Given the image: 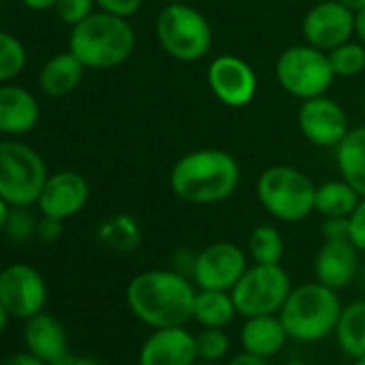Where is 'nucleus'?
Here are the masks:
<instances>
[{"mask_svg":"<svg viewBox=\"0 0 365 365\" xmlns=\"http://www.w3.org/2000/svg\"><path fill=\"white\" fill-rule=\"evenodd\" d=\"M286 365H307V363H305L303 359H299V356H294V359H290V361H288Z\"/></svg>","mask_w":365,"mask_h":365,"instance_id":"obj_46","label":"nucleus"},{"mask_svg":"<svg viewBox=\"0 0 365 365\" xmlns=\"http://www.w3.org/2000/svg\"><path fill=\"white\" fill-rule=\"evenodd\" d=\"M301 33L305 43L331 52L354 37V11L337 0H320L305 14Z\"/></svg>","mask_w":365,"mask_h":365,"instance_id":"obj_12","label":"nucleus"},{"mask_svg":"<svg viewBox=\"0 0 365 365\" xmlns=\"http://www.w3.org/2000/svg\"><path fill=\"white\" fill-rule=\"evenodd\" d=\"M354 37L359 43L365 46V7L354 11Z\"/></svg>","mask_w":365,"mask_h":365,"instance_id":"obj_41","label":"nucleus"},{"mask_svg":"<svg viewBox=\"0 0 365 365\" xmlns=\"http://www.w3.org/2000/svg\"><path fill=\"white\" fill-rule=\"evenodd\" d=\"M88 196H91L88 180L80 172L61 170L48 176L35 207L39 209L41 215L65 222L78 215L86 207Z\"/></svg>","mask_w":365,"mask_h":365,"instance_id":"obj_15","label":"nucleus"},{"mask_svg":"<svg viewBox=\"0 0 365 365\" xmlns=\"http://www.w3.org/2000/svg\"><path fill=\"white\" fill-rule=\"evenodd\" d=\"M0 365H3V361H0Z\"/></svg>","mask_w":365,"mask_h":365,"instance_id":"obj_50","label":"nucleus"},{"mask_svg":"<svg viewBox=\"0 0 365 365\" xmlns=\"http://www.w3.org/2000/svg\"><path fill=\"white\" fill-rule=\"evenodd\" d=\"M207 82L211 93L228 108H243L256 97L258 78L247 61L235 54H222L211 61Z\"/></svg>","mask_w":365,"mask_h":365,"instance_id":"obj_14","label":"nucleus"},{"mask_svg":"<svg viewBox=\"0 0 365 365\" xmlns=\"http://www.w3.org/2000/svg\"><path fill=\"white\" fill-rule=\"evenodd\" d=\"M63 235V220H56V217H48V215H41L39 217V224H37V239L46 241V243H54L58 241Z\"/></svg>","mask_w":365,"mask_h":365,"instance_id":"obj_36","label":"nucleus"},{"mask_svg":"<svg viewBox=\"0 0 365 365\" xmlns=\"http://www.w3.org/2000/svg\"><path fill=\"white\" fill-rule=\"evenodd\" d=\"M290 277L279 264H256L247 267L241 279L230 290L237 314L243 318L279 314L282 305L290 294Z\"/></svg>","mask_w":365,"mask_h":365,"instance_id":"obj_9","label":"nucleus"},{"mask_svg":"<svg viewBox=\"0 0 365 365\" xmlns=\"http://www.w3.org/2000/svg\"><path fill=\"white\" fill-rule=\"evenodd\" d=\"M194 365H215V363H209V361H200V359H198V361H196Z\"/></svg>","mask_w":365,"mask_h":365,"instance_id":"obj_48","label":"nucleus"},{"mask_svg":"<svg viewBox=\"0 0 365 365\" xmlns=\"http://www.w3.org/2000/svg\"><path fill=\"white\" fill-rule=\"evenodd\" d=\"M237 316L230 290H198L194 301V320L209 329H226Z\"/></svg>","mask_w":365,"mask_h":365,"instance_id":"obj_24","label":"nucleus"},{"mask_svg":"<svg viewBox=\"0 0 365 365\" xmlns=\"http://www.w3.org/2000/svg\"><path fill=\"white\" fill-rule=\"evenodd\" d=\"M333 333L339 350L346 356H350L352 361L365 356V299L352 301L346 307H341Z\"/></svg>","mask_w":365,"mask_h":365,"instance_id":"obj_23","label":"nucleus"},{"mask_svg":"<svg viewBox=\"0 0 365 365\" xmlns=\"http://www.w3.org/2000/svg\"><path fill=\"white\" fill-rule=\"evenodd\" d=\"M196 292L190 277L174 269H150L127 284L125 297L140 322L150 329H163L185 327L194 318Z\"/></svg>","mask_w":365,"mask_h":365,"instance_id":"obj_1","label":"nucleus"},{"mask_svg":"<svg viewBox=\"0 0 365 365\" xmlns=\"http://www.w3.org/2000/svg\"><path fill=\"white\" fill-rule=\"evenodd\" d=\"M320 232L324 241H350L348 217H324Z\"/></svg>","mask_w":365,"mask_h":365,"instance_id":"obj_35","label":"nucleus"},{"mask_svg":"<svg viewBox=\"0 0 365 365\" xmlns=\"http://www.w3.org/2000/svg\"><path fill=\"white\" fill-rule=\"evenodd\" d=\"M250 256L256 264H279L284 239L275 226H256L250 235Z\"/></svg>","mask_w":365,"mask_h":365,"instance_id":"obj_27","label":"nucleus"},{"mask_svg":"<svg viewBox=\"0 0 365 365\" xmlns=\"http://www.w3.org/2000/svg\"><path fill=\"white\" fill-rule=\"evenodd\" d=\"M275 78L288 95L305 101L324 95L333 84L335 73L327 52L309 43H301L290 46L279 54L275 63Z\"/></svg>","mask_w":365,"mask_h":365,"instance_id":"obj_8","label":"nucleus"},{"mask_svg":"<svg viewBox=\"0 0 365 365\" xmlns=\"http://www.w3.org/2000/svg\"><path fill=\"white\" fill-rule=\"evenodd\" d=\"M348 230H350V241L352 245L365 254V198L359 200L356 209L348 217Z\"/></svg>","mask_w":365,"mask_h":365,"instance_id":"obj_33","label":"nucleus"},{"mask_svg":"<svg viewBox=\"0 0 365 365\" xmlns=\"http://www.w3.org/2000/svg\"><path fill=\"white\" fill-rule=\"evenodd\" d=\"M165 3H187V0H165Z\"/></svg>","mask_w":365,"mask_h":365,"instance_id":"obj_49","label":"nucleus"},{"mask_svg":"<svg viewBox=\"0 0 365 365\" xmlns=\"http://www.w3.org/2000/svg\"><path fill=\"white\" fill-rule=\"evenodd\" d=\"M155 35L161 50L180 63L202 61L213 46L209 20L187 3H168L157 16Z\"/></svg>","mask_w":365,"mask_h":365,"instance_id":"obj_5","label":"nucleus"},{"mask_svg":"<svg viewBox=\"0 0 365 365\" xmlns=\"http://www.w3.org/2000/svg\"><path fill=\"white\" fill-rule=\"evenodd\" d=\"M24 344H26L29 352L37 354L48 365H54L63 356L69 354L67 331H65L63 322L48 312H39V314L26 318Z\"/></svg>","mask_w":365,"mask_h":365,"instance_id":"obj_19","label":"nucleus"},{"mask_svg":"<svg viewBox=\"0 0 365 365\" xmlns=\"http://www.w3.org/2000/svg\"><path fill=\"white\" fill-rule=\"evenodd\" d=\"M54 365H101L97 359H93V356H80V354H67V356H63L58 363H54Z\"/></svg>","mask_w":365,"mask_h":365,"instance_id":"obj_40","label":"nucleus"},{"mask_svg":"<svg viewBox=\"0 0 365 365\" xmlns=\"http://www.w3.org/2000/svg\"><path fill=\"white\" fill-rule=\"evenodd\" d=\"M335 163L341 178L365 198V125L350 129L335 146Z\"/></svg>","mask_w":365,"mask_h":365,"instance_id":"obj_22","label":"nucleus"},{"mask_svg":"<svg viewBox=\"0 0 365 365\" xmlns=\"http://www.w3.org/2000/svg\"><path fill=\"white\" fill-rule=\"evenodd\" d=\"M97 239L106 247L127 254V252L138 250V245L142 243V230H140V224L135 222V217H131L127 213H118L99 224Z\"/></svg>","mask_w":365,"mask_h":365,"instance_id":"obj_26","label":"nucleus"},{"mask_svg":"<svg viewBox=\"0 0 365 365\" xmlns=\"http://www.w3.org/2000/svg\"><path fill=\"white\" fill-rule=\"evenodd\" d=\"M20 3L31 11H48V9H54L56 0H20Z\"/></svg>","mask_w":365,"mask_h":365,"instance_id":"obj_42","label":"nucleus"},{"mask_svg":"<svg viewBox=\"0 0 365 365\" xmlns=\"http://www.w3.org/2000/svg\"><path fill=\"white\" fill-rule=\"evenodd\" d=\"M144 0H95V5L99 11L118 16V18H131L142 9Z\"/></svg>","mask_w":365,"mask_h":365,"instance_id":"obj_34","label":"nucleus"},{"mask_svg":"<svg viewBox=\"0 0 365 365\" xmlns=\"http://www.w3.org/2000/svg\"><path fill=\"white\" fill-rule=\"evenodd\" d=\"M198 361L196 335L185 327L155 329L142 344L140 365H194Z\"/></svg>","mask_w":365,"mask_h":365,"instance_id":"obj_16","label":"nucleus"},{"mask_svg":"<svg viewBox=\"0 0 365 365\" xmlns=\"http://www.w3.org/2000/svg\"><path fill=\"white\" fill-rule=\"evenodd\" d=\"M37 224L39 217H35L31 207H14L9 222L5 226V235L16 243H26L33 237H37Z\"/></svg>","mask_w":365,"mask_h":365,"instance_id":"obj_31","label":"nucleus"},{"mask_svg":"<svg viewBox=\"0 0 365 365\" xmlns=\"http://www.w3.org/2000/svg\"><path fill=\"white\" fill-rule=\"evenodd\" d=\"M84 71L86 67L67 50L43 63L37 76V84L48 97H67L82 84Z\"/></svg>","mask_w":365,"mask_h":365,"instance_id":"obj_21","label":"nucleus"},{"mask_svg":"<svg viewBox=\"0 0 365 365\" xmlns=\"http://www.w3.org/2000/svg\"><path fill=\"white\" fill-rule=\"evenodd\" d=\"M50 172L37 148L22 140H0V198L11 207H33Z\"/></svg>","mask_w":365,"mask_h":365,"instance_id":"obj_7","label":"nucleus"},{"mask_svg":"<svg viewBox=\"0 0 365 365\" xmlns=\"http://www.w3.org/2000/svg\"><path fill=\"white\" fill-rule=\"evenodd\" d=\"M352 365H365V356H359V359H354V363Z\"/></svg>","mask_w":365,"mask_h":365,"instance_id":"obj_47","label":"nucleus"},{"mask_svg":"<svg viewBox=\"0 0 365 365\" xmlns=\"http://www.w3.org/2000/svg\"><path fill=\"white\" fill-rule=\"evenodd\" d=\"M0 303L11 318L26 320L46 309V277L31 264L16 262L0 271Z\"/></svg>","mask_w":365,"mask_h":365,"instance_id":"obj_10","label":"nucleus"},{"mask_svg":"<svg viewBox=\"0 0 365 365\" xmlns=\"http://www.w3.org/2000/svg\"><path fill=\"white\" fill-rule=\"evenodd\" d=\"M135 48V31L127 18L95 11L71 26L69 52L86 69H112L123 65Z\"/></svg>","mask_w":365,"mask_h":365,"instance_id":"obj_3","label":"nucleus"},{"mask_svg":"<svg viewBox=\"0 0 365 365\" xmlns=\"http://www.w3.org/2000/svg\"><path fill=\"white\" fill-rule=\"evenodd\" d=\"M288 339V333L284 329V322L279 314H267V316H252L245 318L241 327V346L243 350L260 356H275Z\"/></svg>","mask_w":365,"mask_h":365,"instance_id":"obj_20","label":"nucleus"},{"mask_svg":"<svg viewBox=\"0 0 365 365\" xmlns=\"http://www.w3.org/2000/svg\"><path fill=\"white\" fill-rule=\"evenodd\" d=\"M228 365H273V363H271V359H267V356L252 354V352L243 350V352L235 354V356L228 361Z\"/></svg>","mask_w":365,"mask_h":365,"instance_id":"obj_38","label":"nucleus"},{"mask_svg":"<svg viewBox=\"0 0 365 365\" xmlns=\"http://www.w3.org/2000/svg\"><path fill=\"white\" fill-rule=\"evenodd\" d=\"M341 314L339 297L333 288L309 282L290 290L279 309L288 337L297 341H320L335 331Z\"/></svg>","mask_w":365,"mask_h":365,"instance_id":"obj_4","label":"nucleus"},{"mask_svg":"<svg viewBox=\"0 0 365 365\" xmlns=\"http://www.w3.org/2000/svg\"><path fill=\"white\" fill-rule=\"evenodd\" d=\"M245 269V252L237 243L217 241L198 252L192 279L202 290H232Z\"/></svg>","mask_w":365,"mask_h":365,"instance_id":"obj_11","label":"nucleus"},{"mask_svg":"<svg viewBox=\"0 0 365 365\" xmlns=\"http://www.w3.org/2000/svg\"><path fill=\"white\" fill-rule=\"evenodd\" d=\"M359 271V250L352 241H324L314 260L316 282L339 290L348 286Z\"/></svg>","mask_w":365,"mask_h":365,"instance_id":"obj_18","label":"nucleus"},{"mask_svg":"<svg viewBox=\"0 0 365 365\" xmlns=\"http://www.w3.org/2000/svg\"><path fill=\"white\" fill-rule=\"evenodd\" d=\"M26 61L29 54L24 43L16 35L0 31V84L16 80L24 71Z\"/></svg>","mask_w":365,"mask_h":365,"instance_id":"obj_28","label":"nucleus"},{"mask_svg":"<svg viewBox=\"0 0 365 365\" xmlns=\"http://www.w3.org/2000/svg\"><path fill=\"white\" fill-rule=\"evenodd\" d=\"M297 123L303 138L322 148H335L350 131L344 108L327 95L305 99L297 112Z\"/></svg>","mask_w":365,"mask_h":365,"instance_id":"obj_13","label":"nucleus"},{"mask_svg":"<svg viewBox=\"0 0 365 365\" xmlns=\"http://www.w3.org/2000/svg\"><path fill=\"white\" fill-rule=\"evenodd\" d=\"M41 118L37 97L14 82L0 84V133L20 138L31 133Z\"/></svg>","mask_w":365,"mask_h":365,"instance_id":"obj_17","label":"nucleus"},{"mask_svg":"<svg viewBox=\"0 0 365 365\" xmlns=\"http://www.w3.org/2000/svg\"><path fill=\"white\" fill-rule=\"evenodd\" d=\"M11 316L7 314V309L3 307V303H0V333L5 331V327H7V320H9Z\"/></svg>","mask_w":365,"mask_h":365,"instance_id":"obj_45","label":"nucleus"},{"mask_svg":"<svg viewBox=\"0 0 365 365\" xmlns=\"http://www.w3.org/2000/svg\"><path fill=\"white\" fill-rule=\"evenodd\" d=\"M3 365H48L43 359H39L37 354H33V352H16V354H11L9 359H5L3 361Z\"/></svg>","mask_w":365,"mask_h":365,"instance_id":"obj_39","label":"nucleus"},{"mask_svg":"<svg viewBox=\"0 0 365 365\" xmlns=\"http://www.w3.org/2000/svg\"><path fill=\"white\" fill-rule=\"evenodd\" d=\"M256 196L264 211L279 222H303L314 211L316 185L312 178L292 165L267 168L258 182Z\"/></svg>","mask_w":365,"mask_h":365,"instance_id":"obj_6","label":"nucleus"},{"mask_svg":"<svg viewBox=\"0 0 365 365\" xmlns=\"http://www.w3.org/2000/svg\"><path fill=\"white\" fill-rule=\"evenodd\" d=\"M361 196L341 180H327L322 185H316V198H314V211L322 217H350V213L356 209Z\"/></svg>","mask_w":365,"mask_h":365,"instance_id":"obj_25","label":"nucleus"},{"mask_svg":"<svg viewBox=\"0 0 365 365\" xmlns=\"http://www.w3.org/2000/svg\"><path fill=\"white\" fill-rule=\"evenodd\" d=\"M228 348H230V339L224 329L202 327V331L196 333V352L200 361L215 363L228 354Z\"/></svg>","mask_w":365,"mask_h":365,"instance_id":"obj_30","label":"nucleus"},{"mask_svg":"<svg viewBox=\"0 0 365 365\" xmlns=\"http://www.w3.org/2000/svg\"><path fill=\"white\" fill-rule=\"evenodd\" d=\"M95 7H97L95 0H56L52 11L63 24L76 26L82 20H86L91 14H95Z\"/></svg>","mask_w":365,"mask_h":365,"instance_id":"obj_32","label":"nucleus"},{"mask_svg":"<svg viewBox=\"0 0 365 365\" xmlns=\"http://www.w3.org/2000/svg\"><path fill=\"white\" fill-rule=\"evenodd\" d=\"M196 256L194 252L190 250H178L174 252L172 256V269L180 275H185V277H192L194 275V267H196Z\"/></svg>","mask_w":365,"mask_h":365,"instance_id":"obj_37","label":"nucleus"},{"mask_svg":"<svg viewBox=\"0 0 365 365\" xmlns=\"http://www.w3.org/2000/svg\"><path fill=\"white\" fill-rule=\"evenodd\" d=\"M337 3H341V5H346V7H350L352 11H356V9L365 7V0H337Z\"/></svg>","mask_w":365,"mask_h":365,"instance_id":"obj_44","label":"nucleus"},{"mask_svg":"<svg viewBox=\"0 0 365 365\" xmlns=\"http://www.w3.org/2000/svg\"><path fill=\"white\" fill-rule=\"evenodd\" d=\"M327 54L335 78H354L365 71V46L359 41H346Z\"/></svg>","mask_w":365,"mask_h":365,"instance_id":"obj_29","label":"nucleus"},{"mask_svg":"<svg viewBox=\"0 0 365 365\" xmlns=\"http://www.w3.org/2000/svg\"><path fill=\"white\" fill-rule=\"evenodd\" d=\"M11 205L5 200V198H0V232H5V226L9 222V215H11Z\"/></svg>","mask_w":365,"mask_h":365,"instance_id":"obj_43","label":"nucleus"},{"mask_svg":"<svg viewBox=\"0 0 365 365\" xmlns=\"http://www.w3.org/2000/svg\"><path fill=\"white\" fill-rule=\"evenodd\" d=\"M241 180L239 161L222 148H198L182 155L170 170V190L190 205L228 200Z\"/></svg>","mask_w":365,"mask_h":365,"instance_id":"obj_2","label":"nucleus"}]
</instances>
